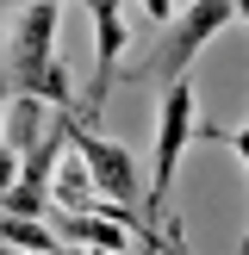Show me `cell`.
I'll return each instance as SVG.
<instances>
[{
	"mask_svg": "<svg viewBox=\"0 0 249 255\" xmlns=\"http://www.w3.org/2000/svg\"><path fill=\"white\" fill-rule=\"evenodd\" d=\"M0 75H6L12 94H31V100H44L56 112H75V81L56 62V0H25Z\"/></svg>",
	"mask_w": 249,
	"mask_h": 255,
	"instance_id": "6da1fadb",
	"label": "cell"
},
{
	"mask_svg": "<svg viewBox=\"0 0 249 255\" xmlns=\"http://www.w3.org/2000/svg\"><path fill=\"white\" fill-rule=\"evenodd\" d=\"M69 149L87 162V174H94L100 199L124 206V218H131L137 243L168 249V237H162L156 224L143 218V168H137V156H131V149H124V143H112V137H100V131H87V119H69Z\"/></svg>",
	"mask_w": 249,
	"mask_h": 255,
	"instance_id": "7a4b0ae2",
	"label": "cell"
},
{
	"mask_svg": "<svg viewBox=\"0 0 249 255\" xmlns=\"http://www.w3.org/2000/svg\"><path fill=\"white\" fill-rule=\"evenodd\" d=\"M231 0H187V6H174V25H162V37L149 44L143 62H131L124 69V81H181L187 69H193V56L212 44V37L231 25Z\"/></svg>",
	"mask_w": 249,
	"mask_h": 255,
	"instance_id": "3957f363",
	"label": "cell"
},
{
	"mask_svg": "<svg viewBox=\"0 0 249 255\" xmlns=\"http://www.w3.org/2000/svg\"><path fill=\"white\" fill-rule=\"evenodd\" d=\"M87 12H94V81H87L81 119L94 125L100 112H106L112 87H119V56H124V37H131V25H124V0H87Z\"/></svg>",
	"mask_w": 249,
	"mask_h": 255,
	"instance_id": "277c9868",
	"label": "cell"
},
{
	"mask_svg": "<svg viewBox=\"0 0 249 255\" xmlns=\"http://www.w3.org/2000/svg\"><path fill=\"white\" fill-rule=\"evenodd\" d=\"M50 224L62 231V243H75V249H106V255H124L131 249V224H119V218H106V212H50Z\"/></svg>",
	"mask_w": 249,
	"mask_h": 255,
	"instance_id": "5b68a950",
	"label": "cell"
},
{
	"mask_svg": "<svg viewBox=\"0 0 249 255\" xmlns=\"http://www.w3.org/2000/svg\"><path fill=\"white\" fill-rule=\"evenodd\" d=\"M50 199H56L62 212H87L100 199V187H94V174H87V162L75 156V149H62V162H56V174H50Z\"/></svg>",
	"mask_w": 249,
	"mask_h": 255,
	"instance_id": "8992f818",
	"label": "cell"
},
{
	"mask_svg": "<svg viewBox=\"0 0 249 255\" xmlns=\"http://www.w3.org/2000/svg\"><path fill=\"white\" fill-rule=\"evenodd\" d=\"M50 112H56V106H44V100H31V94H12V100H6V143L19 149V156L44 143Z\"/></svg>",
	"mask_w": 249,
	"mask_h": 255,
	"instance_id": "52a82bcc",
	"label": "cell"
},
{
	"mask_svg": "<svg viewBox=\"0 0 249 255\" xmlns=\"http://www.w3.org/2000/svg\"><path fill=\"white\" fill-rule=\"evenodd\" d=\"M193 137H199V143H224V149L249 168V125H237V131H224V125H199ZM237 255H249V231H243V249H237Z\"/></svg>",
	"mask_w": 249,
	"mask_h": 255,
	"instance_id": "ba28073f",
	"label": "cell"
},
{
	"mask_svg": "<svg viewBox=\"0 0 249 255\" xmlns=\"http://www.w3.org/2000/svg\"><path fill=\"white\" fill-rule=\"evenodd\" d=\"M19 162H25L19 149H12V143H0V193H6V187L19 181Z\"/></svg>",
	"mask_w": 249,
	"mask_h": 255,
	"instance_id": "9c48e42d",
	"label": "cell"
},
{
	"mask_svg": "<svg viewBox=\"0 0 249 255\" xmlns=\"http://www.w3.org/2000/svg\"><path fill=\"white\" fill-rule=\"evenodd\" d=\"M143 12H149L156 25H168V19H174V0H143Z\"/></svg>",
	"mask_w": 249,
	"mask_h": 255,
	"instance_id": "30bf717a",
	"label": "cell"
},
{
	"mask_svg": "<svg viewBox=\"0 0 249 255\" xmlns=\"http://www.w3.org/2000/svg\"><path fill=\"white\" fill-rule=\"evenodd\" d=\"M0 255H44V249H19V243H0Z\"/></svg>",
	"mask_w": 249,
	"mask_h": 255,
	"instance_id": "8fae6325",
	"label": "cell"
},
{
	"mask_svg": "<svg viewBox=\"0 0 249 255\" xmlns=\"http://www.w3.org/2000/svg\"><path fill=\"white\" fill-rule=\"evenodd\" d=\"M231 12H237V19H243V25H249V0H231Z\"/></svg>",
	"mask_w": 249,
	"mask_h": 255,
	"instance_id": "7c38bea8",
	"label": "cell"
},
{
	"mask_svg": "<svg viewBox=\"0 0 249 255\" xmlns=\"http://www.w3.org/2000/svg\"><path fill=\"white\" fill-rule=\"evenodd\" d=\"M137 255H168V249H156V243H143V249H137Z\"/></svg>",
	"mask_w": 249,
	"mask_h": 255,
	"instance_id": "4fadbf2b",
	"label": "cell"
},
{
	"mask_svg": "<svg viewBox=\"0 0 249 255\" xmlns=\"http://www.w3.org/2000/svg\"><path fill=\"white\" fill-rule=\"evenodd\" d=\"M174 6H187V0H174Z\"/></svg>",
	"mask_w": 249,
	"mask_h": 255,
	"instance_id": "5bb4252c",
	"label": "cell"
},
{
	"mask_svg": "<svg viewBox=\"0 0 249 255\" xmlns=\"http://www.w3.org/2000/svg\"><path fill=\"white\" fill-rule=\"evenodd\" d=\"M19 6H25V0H19Z\"/></svg>",
	"mask_w": 249,
	"mask_h": 255,
	"instance_id": "9a60e30c",
	"label": "cell"
}]
</instances>
